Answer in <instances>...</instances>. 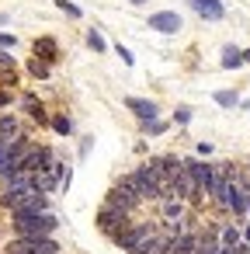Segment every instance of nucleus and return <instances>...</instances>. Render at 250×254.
Here are the masks:
<instances>
[{"instance_id":"obj_1","label":"nucleus","mask_w":250,"mask_h":254,"mask_svg":"<svg viewBox=\"0 0 250 254\" xmlns=\"http://www.w3.org/2000/svg\"><path fill=\"white\" fill-rule=\"evenodd\" d=\"M59 226V219L46 209V212H14V233L18 237H49Z\"/></svg>"},{"instance_id":"obj_2","label":"nucleus","mask_w":250,"mask_h":254,"mask_svg":"<svg viewBox=\"0 0 250 254\" xmlns=\"http://www.w3.org/2000/svg\"><path fill=\"white\" fill-rule=\"evenodd\" d=\"M0 205L11 209V216L14 212H46L49 209V198L39 188H32V191H4V195H0Z\"/></svg>"},{"instance_id":"obj_3","label":"nucleus","mask_w":250,"mask_h":254,"mask_svg":"<svg viewBox=\"0 0 250 254\" xmlns=\"http://www.w3.org/2000/svg\"><path fill=\"white\" fill-rule=\"evenodd\" d=\"M156 233H160L156 223H139V226H125V230L115 237V244H118L122 251H129V254H143Z\"/></svg>"},{"instance_id":"obj_4","label":"nucleus","mask_w":250,"mask_h":254,"mask_svg":"<svg viewBox=\"0 0 250 254\" xmlns=\"http://www.w3.org/2000/svg\"><path fill=\"white\" fill-rule=\"evenodd\" d=\"M104 205H111V209H122V212H132V209H139V205H143V198H139V191L132 188V181H129V178H122V181H118V185L108 191Z\"/></svg>"},{"instance_id":"obj_5","label":"nucleus","mask_w":250,"mask_h":254,"mask_svg":"<svg viewBox=\"0 0 250 254\" xmlns=\"http://www.w3.org/2000/svg\"><path fill=\"white\" fill-rule=\"evenodd\" d=\"M132 223V212H122V209H111V205H101V212H98V230L104 233V237H118L125 226Z\"/></svg>"},{"instance_id":"obj_6","label":"nucleus","mask_w":250,"mask_h":254,"mask_svg":"<svg viewBox=\"0 0 250 254\" xmlns=\"http://www.w3.org/2000/svg\"><path fill=\"white\" fill-rule=\"evenodd\" d=\"M195 254H222V244H219V230L215 226L195 230Z\"/></svg>"},{"instance_id":"obj_7","label":"nucleus","mask_w":250,"mask_h":254,"mask_svg":"<svg viewBox=\"0 0 250 254\" xmlns=\"http://www.w3.org/2000/svg\"><path fill=\"white\" fill-rule=\"evenodd\" d=\"M56 160H52V153H49V146H35L32 143V150L25 153V160H21V167L25 171H49Z\"/></svg>"},{"instance_id":"obj_8","label":"nucleus","mask_w":250,"mask_h":254,"mask_svg":"<svg viewBox=\"0 0 250 254\" xmlns=\"http://www.w3.org/2000/svg\"><path fill=\"white\" fill-rule=\"evenodd\" d=\"M14 244L28 254H59V244L52 237H18Z\"/></svg>"},{"instance_id":"obj_9","label":"nucleus","mask_w":250,"mask_h":254,"mask_svg":"<svg viewBox=\"0 0 250 254\" xmlns=\"http://www.w3.org/2000/svg\"><path fill=\"white\" fill-rule=\"evenodd\" d=\"M150 28L174 35V32H181V14H174V11H156V14H150Z\"/></svg>"},{"instance_id":"obj_10","label":"nucleus","mask_w":250,"mask_h":254,"mask_svg":"<svg viewBox=\"0 0 250 254\" xmlns=\"http://www.w3.org/2000/svg\"><path fill=\"white\" fill-rule=\"evenodd\" d=\"M181 230V223H174L170 230H160L153 240H150V247L143 251V254H170V244H174V233Z\"/></svg>"},{"instance_id":"obj_11","label":"nucleus","mask_w":250,"mask_h":254,"mask_svg":"<svg viewBox=\"0 0 250 254\" xmlns=\"http://www.w3.org/2000/svg\"><path fill=\"white\" fill-rule=\"evenodd\" d=\"M188 7H195L201 18H208V21H219L222 14H226V7H222V0H188Z\"/></svg>"},{"instance_id":"obj_12","label":"nucleus","mask_w":250,"mask_h":254,"mask_svg":"<svg viewBox=\"0 0 250 254\" xmlns=\"http://www.w3.org/2000/svg\"><path fill=\"white\" fill-rule=\"evenodd\" d=\"M125 105H129V112H132L139 122H146V119H156V115H160V108H156L153 101H146V98H129Z\"/></svg>"},{"instance_id":"obj_13","label":"nucleus","mask_w":250,"mask_h":254,"mask_svg":"<svg viewBox=\"0 0 250 254\" xmlns=\"http://www.w3.org/2000/svg\"><path fill=\"white\" fill-rule=\"evenodd\" d=\"M170 254H195V230H177L174 233V244H170Z\"/></svg>"},{"instance_id":"obj_14","label":"nucleus","mask_w":250,"mask_h":254,"mask_svg":"<svg viewBox=\"0 0 250 254\" xmlns=\"http://www.w3.org/2000/svg\"><path fill=\"white\" fill-rule=\"evenodd\" d=\"M21 108H25L39 126H49V115H46V108L39 105V98H35V94H21Z\"/></svg>"},{"instance_id":"obj_15","label":"nucleus","mask_w":250,"mask_h":254,"mask_svg":"<svg viewBox=\"0 0 250 254\" xmlns=\"http://www.w3.org/2000/svg\"><path fill=\"white\" fill-rule=\"evenodd\" d=\"M181 216H184V198L167 195V198H163V219H167V223H181Z\"/></svg>"},{"instance_id":"obj_16","label":"nucleus","mask_w":250,"mask_h":254,"mask_svg":"<svg viewBox=\"0 0 250 254\" xmlns=\"http://www.w3.org/2000/svg\"><path fill=\"white\" fill-rule=\"evenodd\" d=\"M35 56H39V60H46V63H52V60L59 56L56 39H49V35H46V39H39V42H35Z\"/></svg>"},{"instance_id":"obj_17","label":"nucleus","mask_w":250,"mask_h":254,"mask_svg":"<svg viewBox=\"0 0 250 254\" xmlns=\"http://www.w3.org/2000/svg\"><path fill=\"white\" fill-rule=\"evenodd\" d=\"M18 136H21L18 119L14 115H4V119H0V139H18Z\"/></svg>"},{"instance_id":"obj_18","label":"nucleus","mask_w":250,"mask_h":254,"mask_svg":"<svg viewBox=\"0 0 250 254\" xmlns=\"http://www.w3.org/2000/svg\"><path fill=\"white\" fill-rule=\"evenodd\" d=\"M222 66H226V70H240V66H243V53H240L236 46H226V49H222Z\"/></svg>"},{"instance_id":"obj_19","label":"nucleus","mask_w":250,"mask_h":254,"mask_svg":"<svg viewBox=\"0 0 250 254\" xmlns=\"http://www.w3.org/2000/svg\"><path fill=\"white\" fill-rule=\"evenodd\" d=\"M139 126H143L146 136H163V132L170 129V122H163L160 115H156V119H146V122H139Z\"/></svg>"},{"instance_id":"obj_20","label":"nucleus","mask_w":250,"mask_h":254,"mask_svg":"<svg viewBox=\"0 0 250 254\" xmlns=\"http://www.w3.org/2000/svg\"><path fill=\"white\" fill-rule=\"evenodd\" d=\"M240 240H243L240 226H222V230H219V244H222V247H236Z\"/></svg>"},{"instance_id":"obj_21","label":"nucleus","mask_w":250,"mask_h":254,"mask_svg":"<svg viewBox=\"0 0 250 254\" xmlns=\"http://www.w3.org/2000/svg\"><path fill=\"white\" fill-rule=\"evenodd\" d=\"M25 66H28V73H32V77H39V80H46V77H49V63H46V60H39V56H32Z\"/></svg>"},{"instance_id":"obj_22","label":"nucleus","mask_w":250,"mask_h":254,"mask_svg":"<svg viewBox=\"0 0 250 254\" xmlns=\"http://www.w3.org/2000/svg\"><path fill=\"white\" fill-rule=\"evenodd\" d=\"M49 126H52V129H56L59 136H70V132H73V122H70L66 115H56V119H52Z\"/></svg>"},{"instance_id":"obj_23","label":"nucleus","mask_w":250,"mask_h":254,"mask_svg":"<svg viewBox=\"0 0 250 254\" xmlns=\"http://www.w3.org/2000/svg\"><path fill=\"white\" fill-rule=\"evenodd\" d=\"M56 7H59V11H63L66 18H80V14H84V7H77V4H70V0H59V4H56Z\"/></svg>"},{"instance_id":"obj_24","label":"nucleus","mask_w":250,"mask_h":254,"mask_svg":"<svg viewBox=\"0 0 250 254\" xmlns=\"http://www.w3.org/2000/svg\"><path fill=\"white\" fill-rule=\"evenodd\" d=\"M215 101H219L222 108H233V105H240V101H236V91H219V94H215Z\"/></svg>"},{"instance_id":"obj_25","label":"nucleus","mask_w":250,"mask_h":254,"mask_svg":"<svg viewBox=\"0 0 250 254\" xmlns=\"http://www.w3.org/2000/svg\"><path fill=\"white\" fill-rule=\"evenodd\" d=\"M87 46H91L94 53H104V49H108V46H104V39H101L98 32H87Z\"/></svg>"},{"instance_id":"obj_26","label":"nucleus","mask_w":250,"mask_h":254,"mask_svg":"<svg viewBox=\"0 0 250 254\" xmlns=\"http://www.w3.org/2000/svg\"><path fill=\"white\" fill-rule=\"evenodd\" d=\"M174 122H177V126H188V122H191V108H177V112H174Z\"/></svg>"},{"instance_id":"obj_27","label":"nucleus","mask_w":250,"mask_h":254,"mask_svg":"<svg viewBox=\"0 0 250 254\" xmlns=\"http://www.w3.org/2000/svg\"><path fill=\"white\" fill-rule=\"evenodd\" d=\"M14 46H18V39L11 32H0V49H14Z\"/></svg>"},{"instance_id":"obj_28","label":"nucleus","mask_w":250,"mask_h":254,"mask_svg":"<svg viewBox=\"0 0 250 254\" xmlns=\"http://www.w3.org/2000/svg\"><path fill=\"white\" fill-rule=\"evenodd\" d=\"M118 56H122V63H125V66H132V53H129L125 46H118Z\"/></svg>"},{"instance_id":"obj_29","label":"nucleus","mask_w":250,"mask_h":254,"mask_svg":"<svg viewBox=\"0 0 250 254\" xmlns=\"http://www.w3.org/2000/svg\"><path fill=\"white\" fill-rule=\"evenodd\" d=\"M198 153H201V157H212L215 146H212V143H198Z\"/></svg>"},{"instance_id":"obj_30","label":"nucleus","mask_w":250,"mask_h":254,"mask_svg":"<svg viewBox=\"0 0 250 254\" xmlns=\"http://www.w3.org/2000/svg\"><path fill=\"white\" fill-rule=\"evenodd\" d=\"M11 101H14V94H11V91H0V108H7Z\"/></svg>"},{"instance_id":"obj_31","label":"nucleus","mask_w":250,"mask_h":254,"mask_svg":"<svg viewBox=\"0 0 250 254\" xmlns=\"http://www.w3.org/2000/svg\"><path fill=\"white\" fill-rule=\"evenodd\" d=\"M0 66H14V60H11V53H7V49H0Z\"/></svg>"},{"instance_id":"obj_32","label":"nucleus","mask_w":250,"mask_h":254,"mask_svg":"<svg viewBox=\"0 0 250 254\" xmlns=\"http://www.w3.org/2000/svg\"><path fill=\"white\" fill-rule=\"evenodd\" d=\"M243 63H250V49H243Z\"/></svg>"},{"instance_id":"obj_33","label":"nucleus","mask_w":250,"mask_h":254,"mask_svg":"<svg viewBox=\"0 0 250 254\" xmlns=\"http://www.w3.org/2000/svg\"><path fill=\"white\" fill-rule=\"evenodd\" d=\"M132 4H146V0H132Z\"/></svg>"},{"instance_id":"obj_34","label":"nucleus","mask_w":250,"mask_h":254,"mask_svg":"<svg viewBox=\"0 0 250 254\" xmlns=\"http://www.w3.org/2000/svg\"><path fill=\"white\" fill-rule=\"evenodd\" d=\"M247 171H250V164H247Z\"/></svg>"}]
</instances>
